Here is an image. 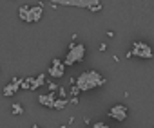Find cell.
Masks as SVG:
<instances>
[{"instance_id": "cell-7", "label": "cell", "mask_w": 154, "mask_h": 128, "mask_svg": "<svg viewBox=\"0 0 154 128\" xmlns=\"http://www.w3.org/2000/svg\"><path fill=\"white\" fill-rule=\"evenodd\" d=\"M65 72V65L62 63V60H53L51 67H49V76L51 78H62Z\"/></svg>"}, {"instance_id": "cell-9", "label": "cell", "mask_w": 154, "mask_h": 128, "mask_svg": "<svg viewBox=\"0 0 154 128\" xmlns=\"http://www.w3.org/2000/svg\"><path fill=\"white\" fill-rule=\"evenodd\" d=\"M54 99H56V94H54V92H49V94H42V96H38V103L44 105V106H47V108H53Z\"/></svg>"}, {"instance_id": "cell-14", "label": "cell", "mask_w": 154, "mask_h": 128, "mask_svg": "<svg viewBox=\"0 0 154 128\" xmlns=\"http://www.w3.org/2000/svg\"><path fill=\"white\" fill-rule=\"evenodd\" d=\"M89 11H93V13H96V11H102V4L98 2V0H94V4L89 7Z\"/></svg>"}, {"instance_id": "cell-17", "label": "cell", "mask_w": 154, "mask_h": 128, "mask_svg": "<svg viewBox=\"0 0 154 128\" xmlns=\"http://www.w3.org/2000/svg\"><path fill=\"white\" fill-rule=\"evenodd\" d=\"M47 89H49V92H54V90H58L56 83H53V81H49V83H47Z\"/></svg>"}, {"instance_id": "cell-20", "label": "cell", "mask_w": 154, "mask_h": 128, "mask_svg": "<svg viewBox=\"0 0 154 128\" xmlns=\"http://www.w3.org/2000/svg\"><path fill=\"white\" fill-rule=\"evenodd\" d=\"M31 128H40V126H38V124H33V126H31Z\"/></svg>"}, {"instance_id": "cell-18", "label": "cell", "mask_w": 154, "mask_h": 128, "mask_svg": "<svg viewBox=\"0 0 154 128\" xmlns=\"http://www.w3.org/2000/svg\"><path fill=\"white\" fill-rule=\"evenodd\" d=\"M71 94H72V97H76V96L80 94V90L76 89V85H72V89H71Z\"/></svg>"}, {"instance_id": "cell-4", "label": "cell", "mask_w": 154, "mask_h": 128, "mask_svg": "<svg viewBox=\"0 0 154 128\" xmlns=\"http://www.w3.org/2000/svg\"><path fill=\"white\" fill-rule=\"evenodd\" d=\"M131 54H132V56H138V58H141V60H150V58L154 56V51H152V47H150L149 43H145V42H134V43H132V49H131Z\"/></svg>"}, {"instance_id": "cell-11", "label": "cell", "mask_w": 154, "mask_h": 128, "mask_svg": "<svg viewBox=\"0 0 154 128\" xmlns=\"http://www.w3.org/2000/svg\"><path fill=\"white\" fill-rule=\"evenodd\" d=\"M31 83H33V78H22V80H20V89L31 90Z\"/></svg>"}, {"instance_id": "cell-3", "label": "cell", "mask_w": 154, "mask_h": 128, "mask_svg": "<svg viewBox=\"0 0 154 128\" xmlns=\"http://www.w3.org/2000/svg\"><path fill=\"white\" fill-rule=\"evenodd\" d=\"M42 13H44V9H42V4H38V6H20V9H18V16H20V20H24V22H27V24H33V22H38L40 18H42Z\"/></svg>"}, {"instance_id": "cell-12", "label": "cell", "mask_w": 154, "mask_h": 128, "mask_svg": "<svg viewBox=\"0 0 154 128\" xmlns=\"http://www.w3.org/2000/svg\"><path fill=\"white\" fill-rule=\"evenodd\" d=\"M67 103H69V99H54V105H53V108H56V110H62V108H65L67 106Z\"/></svg>"}, {"instance_id": "cell-6", "label": "cell", "mask_w": 154, "mask_h": 128, "mask_svg": "<svg viewBox=\"0 0 154 128\" xmlns=\"http://www.w3.org/2000/svg\"><path fill=\"white\" fill-rule=\"evenodd\" d=\"M127 106L125 105H114V106H111V110H109V115L114 119V121H125L127 119Z\"/></svg>"}, {"instance_id": "cell-5", "label": "cell", "mask_w": 154, "mask_h": 128, "mask_svg": "<svg viewBox=\"0 0 154 128\" xmlns=\"http://www.w3.org/2000/svg\"><path fill=\"white\" fill-rule=\"evenodd\" d=\"M94 4V0H53L51 6L56 7V6H74V7H91Z\"/></svg>"}, {"instance_id": "cell-10", "label": "cell", "mask_w": 154, "mask_h": 128, "mask_svg": "<svg viewBox=\"0 0 154 128\" xmlns=\"http://www.w3.org/2000/svg\"><path fill=\"white\" fill-rule=\"evenodd\" d=\"M42 85H45V76H44V74H40L38 78H33L31 90H36V89H38V87H42Z\"/></svg>"}, {"instance_id": "cell-2", "label": "cell", "mask_w": 154, "mask_h": 128, "mask_svg": "<svg viewBox=\"0 0 154 128\" xmlns=\"http://www.w3.org/2000/svg\"><path fill=\"white\" fill-rule=\"evenodd\" d=\"M85 58V45L84 43H71L69 45V51L65 54V58L62 60V63L65 67H71V65H76V63H80L82 60Z\"/></svg>"}, {"instance_id": "cell-13", "label": "cell", "mask_w": 154, "mask_h": 128, "mask_svg": "<svg viewBox=\"0 0 154 128\" xmlns=\"http://www.w3.org/2000/svg\"><path fill=\"white\" fill-rule=\"evenodd\" d=\"M11 112H13L15 115H22V114H24V106H22V105H18V103H15V105H13V108H11Z\"/></svg>"}, {"instance_id": "cell-8", "label": "cell", "mask_w": 154, "mask_h": 128, "mask_svg": "<svg viewBox=\"0 0 154 128\" xmlns=\"http://www.w3.org/2000/svg\"><path fill=\"white\" fill-rule=\"evenodd\" d=\"M20 80H22V78H13V80H11V83L4 87V92H2V94H4L6 97L15 96V94L20 90Z\"/></svg>"}, {"instance_id": "cell-15", "label": "cell", "mask_w": 154, "mask_h": 128, "mask_svg": "<svg viewBox=\"0 0 154 128\" xmlns=\"http://www.w3.org/2000/svg\"><path fill=\"white\" fill-rule=\"evenodd\" d=\"M58 96H60V99H67V90L65 89H58Z\"/></svg>"}, {"instance_id": "cell-16", "label": "cell", "mask_w": 154, "mask_h": 128, "mask_svg": "<svg viewBox=\"0 0 154 128\" xmlns=\"http://www.w3.org/2000/svg\"><path fill=\"white\" fill-rule=\"evenodd\" d=\"M93 128H111V126H107V124L102 123V121H96V123L93 124Z\"/></svg>"}, {"instance_id": "cell-19", "label": "cell", "mask_w": 154, "mask_h": 128, "mask_svg": "<svg viewBox=\"0 0 154 128\" xmlns=\"http://www.w3.org/2000/svg\"><path fill=\"white\" fill-rule=\"evenodd\" d=\"M69 101H71V103H72V105H78V97H71V99H69Z\"/></svg>"}, {"instance_id": "cell-1", "label": "cell", "mask_w": 154, "mask_h": 128, "mask_svg": "<svg viewBox=\"0 0 154 128\" xmlns=\"http://www.w3.org/2000/svg\"><path fill=\"white\" fill-rule=\"evenodd\" d=\"M105 78L96 72V71H85L82 72L78 78L74 80V85L80 92H87V90H93V89H98V87H103L105 85Z\"/></svg>"}]
</instances>
